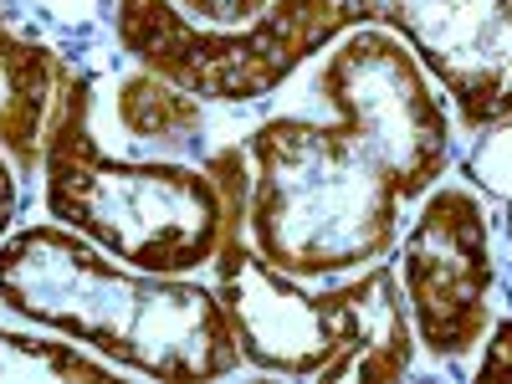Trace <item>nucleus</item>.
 I'll list each match as a JSON object with an SVG mask.
<instances>
[{"label":"nucleus","instance_id":"1","mask_svg":"<svg viewBox=\"0 0 512 384\" xmlns=\"http://www.w3.org/2000/svg\"><path fill=\"white\" fill-rule=\"evenodd\" d=\"M0 303L154 379H216L241 364L221 292L118 267L62 226H31L0 246Z\"/></svg>","mask_w":512,"mask_h":384},{"label":"nucleus","instance_id":"2","mask_svg":"<svg viewBox=\"0 0 512 384\" xmlns=\"http://www.w3.org/2000/svg\"><path fill=\"white\" fill-rule=\"evenodd\" d=\"M41 175L52 221L88 236L118 262L164 277L216 262L226 231L246 221L251 200L241 149H221L210 169L175 159H113L93 134V77L82 72L52 108Z\"/></svg>","mask_w":512,"mask_h":384},{"label":"nucleus","instance_id":"3","mask_svg":"<svg viewBox=\"0 0 512 384\" xmlns=\"http://www.w3.org/2000/svg\"><path fill=\"white\" fill-rule=\"evenodd\" d=\"M246 164V231L297 282L359 272L400 241V185L338 118H272L251 134Z\"/></svg>","mask_w":512,"mask_h":384},{"label":"nucleus","instance_id":"4","mask_svg":"<svg viewBox=\"0 0 512 384\" xmlns=\"http://www.w3.org/2000/svg\"><path fill=\"white\" fill-rule=\"evenodd\" d=\"M118 41L200 103H251L344 36L328 0H272L246 26H200L175 0H118Z\"/></svg>","mask_w":512,"mask_h":384},{"label":"nucleus","instance_id":"5","mask_svg":"<svg viewBox=\"0 0 512 384\" xmlns=\"http://www.w3.org/2000/svg\"><path fill=\"white\" fill-rule=\"evenodd\" d=\"M323 103L338 123L390 169L405 200H420L441 180L451 154V128L431 93L415 52L395 31L359 26L323 67Z\"/></svg>","mask_w":512,"mask_h":384},{"label":"nucleus","instance_id":"6","mask_svg":"<svg viewBox=\"0 0 512 384\" xmlns=\"http://www.w3.org/2000/svg\"><path fill=\"white\" fill-rule=\"evenodd\" d=\"M344 31L384 26L431 67L466 128L512 118V0H328Z\"/></svg>","mask_w":512,"mask_h":384},{"label":"nucleus","instance_id":"7","mask_svg":"<svg viewBox=\"0 0 512 384\" xmlns=\"http://www.w3.org/2000/svg\"><path fill=\"white\" fill-rule=\"evenodd\" d=\"M405 303L415 313L420 344L436 359H466L492 323V246L487 210L466 185L431 190L420 221L405 236Z\"/></svg>","mask_w":512,"mask_h":384},{"label":"nucleus","instance_id":"8","mask_svg":"<svg viewBox=\"0 0 512 384\" xmlns=\"http://www.w3.org/2000/svg\"><path fill=\"white\" fill-rule=\"evenodd\" d=\"M221 308L231 318L236 349L246 364L267 374H323V364L344 349V318L328 292H303L292 272L272 267L256 251L246 221L226 231L216 251Z\"/></svg>","mask_w":512,"mask_h":384},{"label":"nucleus","instance_id":"9","mask_svg":"<svg viewBox=\"0 0 512 384\" xmlns=\"http://www.w3.org/2000/svg\"><path fill=\"white\" fill-rule=\"evenodd\" d=\"M333 308L344 318V349L323 364V384H344V379H364V384H384V379H405L415 369V338H410V318H405V297H400V277L369 262L364 277H354L349 287H333Z\"/></svg>","mask_w":512,"mask_h":384},{"label":"nucleus","instance_id":"10","mask_svg":"<svg viewBox=\"0 0 512 384\" xmlns=\"http://www.w3.org/2000/svg\"><path fill=\"white\" fill-rule=\"evenodd\" d=\"M67 82H72V72H67L62 52L36 41L31 31H21L6 16V6H0V149L11 154L21 175L41 164L47 123H52V108Z\"/></svg>","mask_w":512,"mask_h":384},{"label":"nucleus","instance_id":"11","mask_svg":"<svg viewBox=\"0 0 512 384\" xmlns=\"http://www.w3.org/2000/svg\"><path fill=\"white\" fill-rule=\"evenodd\" d=\"M118 128L144 154H190L205 134V103L144 67L118 88Z\"/></svg>","mask_w":512,"mask_h":384},{"label":"nucleus","instance_id":"12","mask_svg":"<svg viewBox=\"0 0 512 384\" xmlns=\"http://www.w3.org/2000/svg\"><path fill=\"white\" fill-rule=\"evenodd\" d=\"M16 205H21V169L0 149V231L11 226ZM41 379H108V369L67 344H47V338L0 328V384H41Z\"/></svg>","mask_w":512,"mask_h":384},{"label":"nucleus","instance_id":"13","mask_svg":"<svg viewBox=\"0 0 512 384\" xmlns=\"http://www.w3.org/2000/svg\"><path fill=\"white\" fill-rule=\"evenodd\" d=\"M6 16L26 31H36V41H47L57 52L82 47L88 36H98L103 21V0H0Z\"/></svg>","mask_w":512,"mask_h":384},{"label":"nucleus","instance_id":"14","mask_svg":"<svg viewBox=\"0 0 512 384\" xmlns=\"http://www.w3.org/2000/svg\"><path fill=\"white\" fill-rule=\"evenodd\" d=\"M180 11H190L200 26H246L256 21L272 0H175Z\"/></svg>","mask_w":512,"mask_h":384},{"label":"nucleus","instance_id":"15","mask_svg":"<svg viewBox=\"0 0 512 384\" xmlns=\"http://www.w3.org/2000/svg\"><path fill=\"white\" fill-rule=\"evenodd\" d=\"M512 379V318L492 323V344H487V359L477 364V379Z\"/></svg>","mask_w":512,"mask_h":384}]
</instances>
